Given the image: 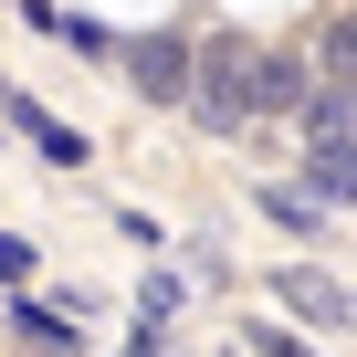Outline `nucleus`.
I'll return each mask as SVG.
<instances>
[{"label":"nucleus","instance_id":"6e6552de","mask_svg":"<svg viewBox=\"0 0 357 357\" xmlns=\"http://www.w3.org/2000/svg\"><path fill=\"white\" fill-rule=\"evenodd\" d=\"M263 211L294 221V231H326V200H315V190H263Z\"/></svg>","mask_w":357,"mask_h":357},{"label":"nucleus","instance_id":"f257e3e1","mask_svg":"<svg viewBox=\"0 0 357 357\" xmlns=\"http://www.w3.org/2000/svg\"><path fill=\"white\" fill-rule=\"evenodd\" d=\"M178 105H190L211 137H242V126H252V43L221 32L211 53H190V95H178Z\"/></svg>","mask_w":357,"mask_h":357},{"label":"nucleus","instance_id":"39448f33","mask_svg":"<svg viewBox=\"0 0 357 357\" xmlns=\"http://www.w3.org/2000/svg\"><path fill=\"white\" fill-rule=\"evenodd\" d=\"M284 305H294V315H326V326H347V336H357V294H347V284H326V273H305V263L284 273Z\"/></svg>","mask_w":357,"mask_h":357},{"label":"nucleus","instance_id":"423d86ee","mask_svg":"<svg viewBox=\"0 0 357 357\" xmlns=\"http://www.w3.org/2000/svg\"><path fill=\"white\" fill-rule=\"evenodd\" d=\"M11 336H22L32 357H84V336H74L63 315H43V305H11Z\"/></svg>","mask_w":357,"mask_h":357},{"label":"nucleus","instance_id":"9d476101","mask_svg":"<svg viewBox=\"0 0 357 357\" xmlns=\"http://www.w3.org/2000/svg\"><path fill=\"white\" fill-rule=\"evenodd\" d=\"M242 336H252V347H263V357H315V347H305V336H294V326H242Z\"/></svg>","mask_w":357,"mask_h":357},{"label":"nucleus","instance_id":"9b49d317","mask_svg":"<svg viewBox=\"0 0 357 357\" xmlns=\"http://www.w3.org/2000/svg\"><path fill=\"white\" fill-rule=\"evenodd\" d=\"M32 273V242H11V231H0V284H22Z\"/></svg>","mask_w":357,"mask_h":357},{"label":"nucleus","instance_id":"0eeeda50","mask_svg":"<svg viewBox=\"0 0 357 357\" xmlns=\"http://www.w3.org/2000/svg\"><path fill=\"white\" fill-rule=\"evenodd\" d=\"M11 116L32 126V147H43V158H63V168H84V137H74V126H53L43 105H11Z\"/></svg>","mask_w":357,"mask_h":357},{"label":"nucleus","instance_id":"f03ea898","mask_svg":"<svg viewBox=\"0 0 357 357\" xmlns=\"http://www.w3.org/2000/svg\"><path fill=\"white\" fill-rule=\"evenodd\" d=\"M126 74H137V95L147 105H178V95H190V43H126Z\"/></svg>","mask_w":357,"mask_h":357},{"label":"nucleus","instance_id":"1a4fd4ad","mask_svg":"<svg viewBox=\"0 0 357 357\" xmlns=\"http://www.w3.org/2000/svg\"><path fill=\"white\" fill-rule=\"evenodd\" d=\"M326 74L357 84V22H326Z\"/></svg>","mask_w":357,"mask_h":357},{"label":"nucleus","instance_id":"20e7f679","mask_svg":"<svg viewBox=\"0 0 357 357\" xmlns=\"http://www.w3.org/2000/svg\"><path fill=\"white\" fill-rule=\"evenodd\" d=\"M305 190L336 211V200H357V137H315L305 147Z\"/></svg>","mask_w":357,"mask_h":357},{"label":"nucleus","instance_id":"7ed1b4c3","mask_svg":"<svg viewBox=\"0 0 357 357\" xmlns=\"http://www.w3.org/2000/svg\"><path fill=\"white\" fill-rule=\"evenodd\" d=\"M305 95H315L305 53H252V116H305Z\"/></svg>","mask_w":357,"mask_h":357}]
</instances>
